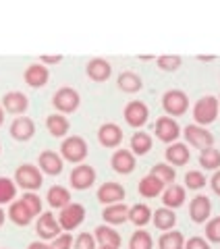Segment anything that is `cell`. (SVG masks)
<instances>
[{
	"instance_id": "cell-1",
	"label": "cell",
	"mask_w": 220,
	"mask_h": 249,
	"mask_svg": "<svg viewBox=\"0 0 220 249\" xmlns=\"http://www.w3.org/2000/svg\"><path fill=\"white\" fill-rule=\"evenodd\" d=\"M60 154L65 156V160H69V162H81L85 156H88V143H85L81 137L71 135L62 142Z\"/></svg>"
},
{
	"instance_id": "cell-2",
	"label": "cell",
	"mask_w": 220,
	"mask_h": 249,
	"mask_svg": "<svg viewBox=\"0 0 220 249\" xmlns=\"http://www.w3.org/2000/svg\"><path fill=\"white\" fill-rule=\"evenodd\" d=\"M216 114H218V100L214 96H206V98L198 100V104L193 108V116L200 124L212 123L216 119Z\"/></svg>"
},
{
	"instance_id": "cell-3",
	"label": "cell",
	"mask_w": 220,
	"mask_h": 249,
	"mask_svg": "<svg viewBox=\"0 0 220 249\" xmlns=\"http://www.w3.org/2000/svg\"><path fill=\"white\" fill-rule=\"evenodd\" d=\"M83 218H85V208L81 204H69L60 210L58 224L65 231H73L83 222Z\"/></svg>"
},
{
	"instance_id": "cell-4",
	"label": "cell",
	"mask_w": 220,
	"mask_h": 249,
	"mask_svg": "<svg viewBox=\"0 0 220 249\" xmlns=\"http://www.w3.org/2000/svg\"><path fill=\"white\" fill-rule=\"evenodd\" d=\"M162 106H164V110H166L168 114L179 116V114H183V112L187 110V106H189V100H187V96H185L183 91L170 89V91L164 93Z\"/></svg>"
},
{
	"instance_id": "cell-5",
	"label": "cell",
	"mask_w": 220,
	"mask_h": 249,
	"mask_svg": "<svg viewBox=\"0 0 220 249\" xmlns=\"http://www.w3.org/2000/svg\"><path fill=\"white\" fill-rule=\"evenodd\" d=\"M52 102L62 112H73V110H77V106H79V93L73 88H60L54 93Z\"/></svg>"
},
{
	"instance_id": "cell-6",
	"label": "cell",
	"mask_w": 220,
	"mask_h": 249,
	"mask_svg": "<svg viewBox=\"0 0 220 249\" xmlns=\"http://www.w3.org/2000/svg\"><path fill=\"white\" fill-rule=\"evenodd\" d=\"M17 183L21 187H25V189H37V187L42 185V175H40V170H37L36 166H31V164H23L17 168Z\"/></svg>"
},
{
	"instance_id": "cell-7",
	"label": "cell",
	"mask_w": 220,
	"mask_h": 249,
	"mask_svg": "<svg viewBox=\"0 0 220 249\" xmlns=\"http://www.w3.org/2000/svg\"><path fill=\"white\" fill-rule=\"evenodd\" d=\"M185 137H187V142H189L191 145L200 147V150L212 147V143H214V137H212V133H208V131L202 129V127H195V124H187V127H185Z\"/></svg>"
},
{
	"instance_id": "cell-8",
	"label": "cell",
	"mask_w": 220,
	"mask_h": 249,
	"mask_svg": "<svg viewBox=\"0 0 220 249\" xmlns=\"http://www.w3.org/2000/svg\"><path fill=\"white\" fill-rule=\"evenodd\" d=\"M93 181H96V170L88 164L75 166L73 173H71V185L75 189H88V187H92Z\"/></svg>"
},
{
	"instance_id": "cell-9",
	"label": "cell",
	"mask_w": 220,
	"mask_h": 249,
	"mask_svg": "<svg viewBox=\"0 0 220 249\" xmlns=\"http://www.w3.org/2000/svg\"><path fill=\"white\" fill-rule=\"evenodd\" d=\"M98 139H100V143L104 147H114V145H119L123 142V131H121L119 124L106 123V124H102L100 127Z\"/></svg>"
},
{
	"instance_id": "cell-10",
	"label": "cell",
	"mask_w": 220,
	"mask_h": 249,
	"mask_svg": "<svg viewBox=\"0 0 220 249\" xmlns=\"http://www.w3.org/2000/svg\"><path fill=\"white\" fill-rule=\"evenodd\" d=\"M36 231L42 239H56L58 232H60V224L56 222V218H54L50 212H46V214H42L40 218H37Z\"/></svg>"
},
{
	"instance_id": "cell-11",
	"label": "cell",
	"mask_w": 220,
	"mask_h": 249,
	"mask_svg": "<svg viewBox=\"0 0 220 249\" xmlns=\"http://www.w3.org/2000/svg\"><path fill=\"white\" fill-rule=\"evenodd\" d=\"M125 119L131 127H141L146 121H147V108L144 102H139V100H133V102L127 104L125 108Z\"/></svg>"
},
{
	"instance_id": "cell-12",
	"label": "cell",
	"mask_w": 220,
	"mask_h": 249,
	"mask_svg": "<svg viewBox=\"0 0 220 249\" xmlns=\"http://www.w3.org/2000/svg\"><path fill=\"white\" fill-rule=\"evenodd\" d=\"M98 199L102 204H121V199H125V189L119 183H104L98 189Z\"/></svg>"
},
{
	"instance_id": "cell-13",
	"label": "cell",
	"mask_w": 220,
	"mask_h": 249,
	"mask_svg": "<svg viewBox=\"0 0 220 249\" xmlns=\"http://www.w3.org/2000/svg\"><path fill=\"white\" fill-rule=\"evenodd\" d=\"M156 135H158L162 142H175L179 137V124L175 119H170V116H162L156 123Z\"/></svg>"
},
{
	"instance_id": "cell-14",
	"label": "cell",
	"mask_w": 220,
	"mask_h": 249,
	"mask_svg": "<svg viewBox=\"0 0 220 249\" xmlns=\"http://www.w3.org/2000/svg\"><path fill=\"white\" fill-rule=\"evenodd\" d=\"M34 133H36V124L31 119H27V116H19V119H15V123L11 124V135L15 139H21V142L29 139Z\"/></svg>"
},
{
	"instance_id": "cell-15",
	"label": "cell",
	"mask_w": 220,
	"mask_h": 249,
	"mask_svg": "<svg viewBox=\"0 0 220 249\" xmlns=\"http://www.w3.org/2000/svg\"><path fill=\"white\" fill-rule=\"evenodd\" d=\"M112 168L116 170V173H121V175L131 173V170L135 168V158H133V154L129 150L114 152V156H112Z\"/></svg>"
},
{
	"instance_id": "cell-16",
	"label": "cell",
	"mask_w": 220,
	"mask_h": 249,
	"mask_svg": "<svg viewBox=\"0 0 220 249\" xmlns=\"http://www.w3.org/2000/svg\"><path fill=\"white\" fill-rule=\"evenodd\" d=\"M110 73H112V69H110V65L104 58H92L88 62V75L93 81H106Z\"/></svg>"
},
{
	"instance_id": "cell-17",
	"label": "cell",
	"mask_w": 220,
	"mask_h": 249,
	"mask_svg": "<svg viewBox=\"0 0 220 249\" xmlns=\"http://www.w3.org/2000/svg\"><path fill=\"white\" fill-rule=\"evenodd\" d=\"M102 218H104L108 224H123L129 218V208L125 204H112L102 212Z\"/></svg>"
},
{
	"instance_id": "cell-18",
	"label": "cell",
	"mask_w": 220,
	"mask_h": 249,
	"mask_svg": "<svg viewBox=\"0 0 220 249\" xmlns=\"http://www.w3.org/2000/svg\"><path fill=\"white\" fill-rule=\"evenodd\" d=\"M96 239L100 241V247H121V235L110 227H98L96 229Z\"/></svg>"
},
{
	"instance_id": "cell-19",
	"label": "cell",
	"mask_w": 220,
	"mask_h": 249,
	"mask_svg": "<svg viewBox=\"0 0 220 249\" xmlns=\"http://www.w3.org/2000/svg\"><path fill=\"white\" fill-rule=\"evenodd\" d=\"M25 81H27V85H31V88H40V85H44L46 81H48V69H46L44 65H31V67H27Z\"/></svg>"
},
{
	"instance_id": "cell-20",
	"label": "cell",
	"mask_w": 220,
	"mask_h": 249,
	"mask_svg": "<svg viewBox=\"0 0 220 249\" xmlns=\"http://www.w3.org/2000/svg\"><path fill=\"white\" fill-rule=\"evenodd\" d=\"M166 160L175 166H183L189 162V150L185 143H172L166 150Z\"/></svg>"
},
{
	"instance_id": "cell-21",
	"label": "cell",
	"mask_w": 220,
	"mask_h": 249,
	"mask_svg": "<svg viewBox=\"0 0 220 249\" xmlns=\"http://www.w3.org/2000/svg\"><path fill=\"white\" fill-rule=\"evenodd\" d=\"M40 166H42L44 173L58 175L62 170V160H60V156L54 154V152H42L40 154Z\"/></svg>"
},
{
	"instance_id": "cell-22",
	"label": "cell",
	"mask_w": 220,
	"mask_h": 249,
	"mask_svg": "<svg viewBox=\"0 0 220 249\" xmlns=\"http://www.w3.org/2000/svg\"><path fill=\"white\" fill-rule=\"evenodd\" d=\"M189 212H191V218L195 222H203L210 216V199L206 196H198L191 201Z\"/></svg>"
},
{
	"instance_id": "cell-23",
	"label": "cell",
	"mask_w": 220,
	"mask_h": 249,
	"mask_svg": "<svg viewBox=\"0 0 220 249\" xmlns=\"http://www.w3.org/2000/svg\"><path fill=\"white\" fill-rule=\"evenodd\" d=\"M2 102H4V108H6V110H9V112H15V114H19V112H23V110L27 108V98L23 96L21 91H9V93L4 96Z\"/></svg>"
},
{
	"instance_id": "cell-24",
	"label": "cell",
	"mask_w": 220,
	"mask_h": 249,
	"mask_svg": "<svg viewBox=\"0 0 220 249\" xmlns=\"http://www.w3.org/2000/svg\"><path fill=\"white\" fill-rule=\"evenodd\" d=\"M48 204L52 208H65L71 204V193L65 189V187H60V185H54L50 187V191H48Z\"/></svg>"
},
{
	"instance_id": "cell-25",
	"label": "cell",
	"mask_w": 220,
	"mask_h": 249,
	"mask_svg": "<svg viewBox=\"0 0 220 249\" xmlns=\"http://www.w3.org/2000/svg\"><path fill=\"white\" fill-rule=\"evenodd\" d=\"M175 222H177V216L172 210L168 208H160V210H156V214H154V224H156V229H160V231H170L172 227H175Z\"/></svg>"
},
{
	"instance_id": "cell-26",
	"label": "cell",
	"mask_w": 220,
	"mask_h": 249,
	"mask_svg": "<svg viewBox=\"0 0 220 249\" xmlns=\"http://www.w3.org/2000/svg\"><path fill=\"white\" fill-rule=\"evenodd\" d=\"M162 187H164V183H160L154 175H147V177L141 178V183H139V193H141L144 197H156V196H158V193L162 191Z\"/></svg>"
},
{
	"instance_id": "cell-27",
	"label": "cell",
	"mask_w": 220,
	"mask_h": 249,
	"mask_svg": "<svg viewBox=\"0 0 220 249\" xmlns=\"http://www.w3.org/2000/svg\"><path fill=\"white\" fill-rule=\"evenodd\" d=\"M164 206H168V208H179L181 204L185 201V189L181 185H170L166 191H164Z\"/></svg>"
},
{
	"instance_id": "cell-28",
	"label": "cell",
	"mask_w": 220,
	"mask_h": 249,
	"mask_svg": "<svg viewBox=\"0 0 220 249\" xmlns=\"http://www.w3.org/2000/svg\"><path fill=\"white\" fill-rule=\"evenodd\" d=\"M46 127H48V131L54 137H60V135H65L69 131V121L65 119V116H60V114H50L48 121H46Z\"/></svg>"
},
{
	"instance_id": "cell-29",
	"label": "cell",
	"mask_w": 220,
	"mask_h": 249,
	"mask_svg": "<svg viewBox=\"0 0 220 249\" xmlns=\"http://www.w3.org/2000/svg\"><path fill=\"white\" fill-rule=\"evenodd\" d=\"M150 208H147L146 204H135L131 210H129V218L133 224H137V227H144V224H147V220H150Z\"/></svg>"
},
{
	"instance_id": "cell-30",
	"label": "cell",
	"mask_w": 220,
	"mask_h": 249,
	"mask_svg": "<svg viewBox=\"0 0 220 249\" xmlns=\"http://www.w3.org/2000/svg\"><path fill=\"white\" fill-rule=\"evenodd\" d=\"M160 249H185L183 235L177 232V231L164 232V235L160 237Z\"/></svg>"
},
{
	"instance_id": "cell-31",
	"label": "cell",
	"mask_w": 220,
	"mask_h": 249,
	"mask_svg": "<svg viewBox=\"0 0 220 249\" xmlns=\"http://www.w3.org/2000/svg\"><path fill=\"white\" fill-rule=\"evenodd\" d=\"M9 214H11V218H13V222L21 224V227H25V224H29V222H31V218H34V216H31V214L27 212V208L21 204V199H19V201H15V204L11 206Z\"/></svg>"
},
{
	"instance_id": "cell-32",
	"label": "cell",
	"mask_w": 220,
	"mask_h": 249,
	"mask_svg": "<svg viewBox=\"0 0 220 249\" xmlns=\"http://www.w3.org/2000/svg\"><path fill=\"white\" fill-rule=\"evenodd\" d=\"M200 164L203 168H210V170H214L220 166V152L214 150V147H206V150H202L200 154Z\"/></svg>"
},
{
	"instance_id": "cell-33",
	"label": "cell",
	"mask_w": 220,
	"mask_h": 249,
	"mask_svg": "<svg viewBox=\"0 0 220 249\" xmlns=\"http://www.w3.org/2000/svg\"><path fill=\"white\" fill-rule=\"evenodd\" d=\"M150 147H152V137L147 135V133H135L131 137V150L135 152V154H146V152H150Z\"/></svg>"
},
{
	"instance_id": "cell-34",
	"label": "cell",
	"mask_w": 220,
	"mask_h": 249,
	"mask_svg": "<svg viewBox=\"0 0 220 249\" xmlns=\"http://www.w3.org/2000/svg\"><path fill=\"white\" fill-rule=\"evenodd\" d=\"M119 88L123 91H139L141 89V79L135 73H121L119 75Z\"/></svg>"
},
{
	"instance_id": "cell-35",
	"label": "cell",
	"mask_w": 220,
	"mask_h": 249,
	"mask_svg": "<svg viewBox=\"0 0 220 249\" xmlns=\"http://www.w3.org/2000/svg\"><path fill=\"white\" fill-rule=\"evenodd\" d=\"M129 249H152V237L146 231L133 232V237L129 241Z\"/></svg>"
},
{
	"instance_id": "cell-36",
	"label": "cell",
	"mask_w": 220,
	"mask_h": 249,
	"mask_svg": "<svg viewBox=\"0 0 220 249\" xmlns=\"http://www.w3.org/2000/svg\"><path fill=\"white\" fill-rule=\"evenodd\" d=\"M152 175L158 178L160 183H172L175 181V168L172 166H166V164H156L154 168H152Z\"/></svg>"
},
{
	"instance_id": "cell-37",
	"label": "cell",
	"mask_w": 220,
	"mask_h": 249,
	"mask_svg": "<svg viewBox=\"0 0 220 249\" xmlns=\"http://www.w3.org/2000/svg\"><path fill=\"white\" fill-rule=\"evenodd\" d=\"M21 204L27 208V212L31 216H36V214H40L42 212V201L37 196H34V193H25V196L21 197Z\"/></svg>"
},
{
	"instance_id": "cell-38",
	"label": "cell",
	"mask_w": 220,
	"mask_h": 249,
	"mask_svg": "<svg viewBox=\"0 0 220 249\" xmlns=\"http://www.w3.org/2000/svg\"><path fill=\"white\" fill-rule=\"evenodd\" d=\"M15 197V185L11 178H0V204H6Z\"/></svg>"
},
{
	"instance_id": "cell-39",
	"label": "cell",
	"mask_w": 220,
	"mask_h": 249,
	"mask_svg": "<svg viewBox=\"0 0 220 249\" xmlns=\"http://www.w3.org/2000/svg\"><path fill=\"white\" fill-rule=\"evenodd\" d=\"M185 183L187 187H191V189H202L203 185H206V177L198 170H189V173L185 175Z\"/></svg>"
},
{
	"instance_id": "cell-40",
	"label": "cell",
	"mask_w": 220,
	"mask_h": 249,
	"mask_svg": "<svg viewBox=\"0 0 220 249\" xmlns=\"http://www.w3.org/2000/svg\"><path fill=\"white\" fill-rule=\"evenodd\" d=\"M206 235H208V239L212 241V243H220V216L208 222Z\"/></svg>"
},
{
	"instance_id": "cell-41",
	"label": "cell",
	"mask_w": 220,
	"mask_h": 249,
	"mask_svg": "<svg viewBox=\"0 0 220 249\" xmlns=\"http://www.w3.org/2000/svg\"><path fill=\"white\" fill-rule=\"evenodd\" d=\"M73 249H96L93 237L90 235V232H81V235L75 239V247Z\"/></svg>"
},
{
	"instance_id": "cell-42",
	"label": "cell",
	"mask_w": 220,
	"mask_h": 249,
	"mask_svg": "<svg viewBox=\"0 0 220 249\" xmlns=\"http://www.w3.org/2000/svg\"><path fill=\"white\" fill-rule=\"evenodd\" d=\"M71 245H73V237L65 232V235H58L54 239L52 245H48V249H71Z\"/></svg>"
},
{
	"instance_id": "cell-43",
	"label": "cell",
	"mask_w": 220,
	"mask_h": 249,
	"mask_svg": "<svg viewBox=\"0 0 220 249\" xmlns=\"http://www.w3.org/2000/svg\"><path fill=\"white\" fill-rule=\"evenodd\" d=\"M158 65H160V69H164V71H175V69L181 65V58L179 56H160Z\"/></svg>"
},
{
	"instance_id": "cell-44",
	"label": "cell",
	"mask_w": 220,
	"mask_h": 249,
	"mask_svg": "<svg viewBox=\"0 0 220 249\" xmlns=\"http://www.w3.org/2000/svg\"><path fill=\"white\" fill-rule=\"evenodd\" d=\"M185 249H210V247H208V243H206V241H203L202 237H193V239L187 241Z\"/></svg>"
},
{
	"instance_id": "cell-45",
	"label": "cell",
	"mask_w": 220,
	"mask_h": 249,
	"mask_svg": "<svg viewBox=\"0 0 220 249\" xmlns=\"http://www.w3.org/2000/svg\"><path fill=\"white\" fill-rule=\"evenodd\" d=\"M212 189H214L218 196H220V170H218L214 177H212Z\"/></svg>"
},
{
	"instance_id": "cell-46",
	"label": "cell",
	"mask_w": 220,
	"mask_h": 249,
	"mask_svg": "<svg viewBox=\"0 0 220 249\" xmlns=\"http://www.w3.org/2000/svg\"><path fill=\"white\" fill-rule=\"evenodd\" d=\"M44 62H48V65H54V62H60L62 56H42Z\"/></svg>"
},
{
	"instance_id": "cell-47",
	"label": "cell",
	"mask_w": 220,
	"mask_h": 249,
	"mask_svg": "<svg viewBox=\"0 0 220 249\" xmlns=\"http://www.w3.org/2000/svg\"><path fill=\"white\" fill-rule=\"evenodd\" d=\"M27 249H48V245H44V243H31Z\"/></svg>"
},
{
	"instance_id": "cell-48",
	"label": "cell",
	"mask_w": 220,
	"mask_h": 249,
	"mask_svg": "<svg viewBox=\"0 0 220 249\" xmlns=\"http://www.w3.org/2000/svg\"><path fill=\"white\" fill-rule=\"evenodd\" d=\"M2 222H4V212L0 210V224H2Z\"/></svg>"
},
{
	"instance_id": "cell-49",
	"label": "cell",
	"mask_w": 220,
	"mask_h": 249,
	"mask_svg": "<svg viewBox=\"0 0 220 249\" xmlns=\"http://www.w3.org/2000/svg\"><path fill=\"white\" fill-rule=\"evenodd\" d=\"M2 119H4V114H2V108H0V124H2Z\"/></svg>"
},
{
	"instance_id": "cell-50",
	"label": "cell",
	"mask_w": 220,
	"mask_h": 249,
	"mask_svg": "<svg viewBox=\"0 0 220 249\" xmlns=\"http://www.w3.org/2000/svg\"><path fill=\"white\" fill-rule=\"evenodd\" d=\"M100 249H114V247H100Z\"/></svg>"
}]
</instances>
